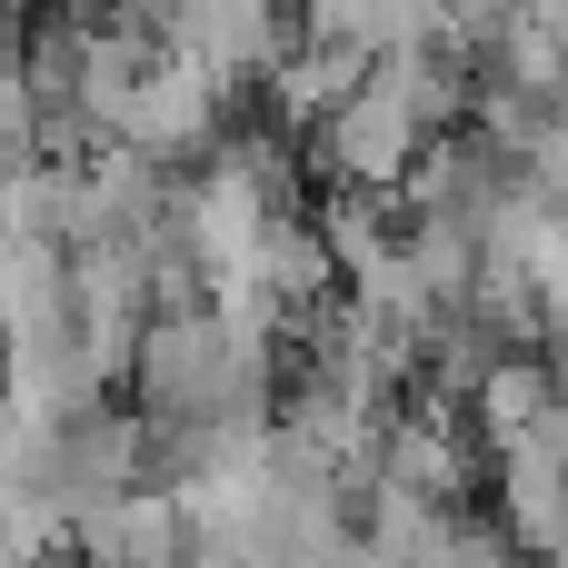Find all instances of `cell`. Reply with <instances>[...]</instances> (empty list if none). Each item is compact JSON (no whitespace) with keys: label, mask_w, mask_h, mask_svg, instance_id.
<instances>
[{"label":"cell","mask_w":568,"mask_h":568,"mask_svg":"<svg viewBox=\"0 0 568 568\" xmlns=\"http://www.w3.org/2000/svg\"><path fill=\"white\" fill-rule=\"evenodd\" d=\"M0 359H10V339H0Z\"/></svg>","instance_id":"cell-4"},{"label":"cell","mask_w":568,"mask_h":568,"mask_svg":"<svg viewBox=\"0 0 568 568\" xmlns=\"http://www.w3.org/2000/svg\"><path fill=\"white\" fill-rule=\"evenodd\" d=\"M40 449H50V429H40L30 409H10V399H0V509H10V499H30Z\"/></svg>","instance_id":"cell-2"},{"label":"cell","mask_w":568,"mask_h":568,"mask_svg":"<svg viewBox=\"0 0 568 568\" xmlns=\"http://www.w3.org/2000/svg\"><path fill=\"white\" fill-rule=\"evenodd\" d=\"M559 230H568V200H559Z\"/></svg>","instance_id":"cell-3"},{"label":"cell","mask_w":568,"mask_h":568,"mask_svg":"<svg viewBox=\"0 0 568 568\" xmlns=\"http://www.w3.org/2000/svg\"><path fill=\"white\" fill-rule=\"evenodd\" d=\"M290 20H270V10H240V0H220V10H160V50L180 60V70H200L220 100L240 90V80H270L280 60H290Z\"/></svg>","instance_id":"cell-1"}]
</instances>
